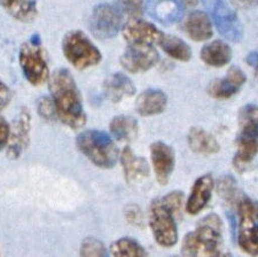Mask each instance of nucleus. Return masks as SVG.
Wrapping results in <instances>:
<instances>
[{
	"label": "nucleus",
	"mask_w": 258,
	"mask_h": 257,
	"mask_svg": "<svg viewBox=\"0 0 258 257\" xmlns=\"http://www.w3.org/2000/svg\"><path fill=\"white\" fill-rule=\"evenodd\" d=\"M49 91L60 121L73 130L85 125L86 114L80 89L68 69L59 68L49 76Z\"/></svg>",
	"instance_id": "1"
},
{
	"label": "nucleus",
	"mask_w": 258,
	"mask_h": 257,
	"mask_svg": "<svg viewBox=\"0 0 258 257\" xmlns=\"http://www.w3.org/2000/svg\"><path fill=\"white\" fill-rule=\"evenodd\" d=\"M222 242V218L217 214H210L182 239L181 257H216Z\"/></svg>",
	"instance_id": "2"
},
{
	"label": "nucleus",
	"mask_w": 258,
	"mask_h": 257,
	"mask_svg": "<svg viewBox=\"0 0 258 257\" xmlns=\"http://www.w3.org/2000/svg\"><path fill=\"white\" fill-rule=\"evenodd\" d=\"M258 155V106L245 105L239 111V135L233 165L242 171Z\"/></svg>",
	"instance_id": "3"
},
{
	"label": "nucleus",
	"mask_w": 258,
	"mask_h": 257,
	"mask_svg": "<svg viewBox=\"0 0 258 257\" xmlns=\"http://www.w3.org/2000/svg\"><path fill=\"white\" fill-rule=\"evenodd\" d=\"M76 146L78 151L98 168H113L119 159L118 148L113 138L103 131H83L77 136Z\"/></svg>",
	"instance_id": "4"
},
{
	"label": "nucleus",
	"mask_w": 258,
	"mask_h": 257,
	"mask_svg": "<svg viewBox=\"0 0 258 257\" xmlns=\"http://www.w3.org/2000/svg\"><path fill=\"white\" fill-rule=\"evenodd\" d=\"M177 217L178 215L163 197L155 199L149 206L148 225L154 240L161 247L171 248L177 243L179 238Z\"/></svg>",
	"instance_id": "5"
},
{
	"label": "nucleus",
	"mask_w": 258,
	"mask_h": 257,
	"mask_svg": "<svg viewBox=\"0 0 258 257\" xmlns=\"http://www.w3.org/2000/svg\"><path fill=\"white\" fill-rule=\"evenodd\" d=\"M238 230L236 241L240 249L251 257H258V201L249 197L236 202Z\"/></svg>",
	"instance_id": "6"
},
{
	"label": "nucleus",
	"mask_w": 258,
	"mask_h": 257,
	"mask_svg": "<svg viewBox=\"0 0 258 257\" xmlns=\"http://www.w3.org/2000/svg\"><path fill=\"white\" fill-rule=\"evenodd\" d=\"M62 52L69 63L78 70L94 67L102 60L99 48L81 30L67 32L62 38Z\"/></svg>",
	"instance_id": "7"
},
{
	"label": "nucleus",
	"mask_w": 258,
	"mask_h": 257,
	"mask_svg": "<svg viewBox=\"0 0 258 257\" xmlns=\"http://www.w3.org/2000/svg\"><path fill=\"white\" fill-rule=\"evenodd\" d=\"M20 67L24 77L35 86L43 85L49 80V68L47 56L38 41H27L19 52Z\"/></svg>",
	"instance_id": "8"
},
{
	"label": "nucleus",
	"mask_w": 258,
	"mask_h": 257,
	"mask_svg": "<svg viewBox=\"0 0 258 257\" xmlns=\"http://www.w3.org/2000/svg\"><path fill=\"white\" fill-rule=\"evenodd\" d=\"M211 15L216 28L224 38L239 43L243 37V28L238 15L225 0H202Z\"/></svg>",
	"instance_id": "9"
},
{
	"label": "nucleus",
	"mask_w": 258,
	"mask_h": 257,
	"mask_svg": "<svg viewBox=\"0 0 258 257\" xmlns=\"http://www.w3.org/2000/svg\"><path fill=\"white\" fill-rule=\"evenodd\" d=\"M123 14L117 6L100 4L90 19V30L97 39L107 40L115 37L122 28Z\"/></svg>",
	"instance_id": "10"
},
{
	"label": "nucleus",
	"mask_w": 258,
	"mask_h": 257,
	"mask_svg": "<svg viewBox=\"0 0 258 257\" xmlns=\"http://www.w3.org/2000/svg\"><path fill=\"white\" fill-rule=\"evenodd\" d=\"M31 114L29 109L21 108L10 125V137L7 143V156L16 160L23 154L30 143Z\"/></svg>",
	"instance_id": "11"
},
{
	"label": "nucleus",
	"mask_w": 258,
	"mask_h": 257,
	"mask_svg": "<svg viewBox=\"0 0 258 257\" xmlns=\"http://www.w3.org/2000/svg\"><path fill=\"white\" fill-rule=\"evenodd\" d=\"M122 32L128 45L139 46H154L155 44H160L164 36L153 23L139 18L127 21L122 28Z\"/></svg>",
	"instance_id": "12"
},
{
	"label": "nucleus",
	"mask_w": 258,
	"mask_h": 257,
	"mask_svg": "<svg viewBox=\"0 0 258 257\" xmlns=\"http://www.w3.org/2000/svg\"><path fill=\"white\" fill-rule=\"evenodd\" d=\"M160 55L154 46L128 45L120 56V65L127 72L138 74L147 72L159 62Z\"/></svg>",
	"instance_id": "13"
},
{
	"label": "nucleus",
	"mask_w": 258,
	"mask_h": 257,
	"mask_svg": "<svg viewBox=\"0 0 258 257\" xmlns=\"http://www.w3.org/2000/svg\"><path fill=\"white\" fill-rule=\"evenodd\" d=\"M151 160L156 180L161 185H166L172 176L176 165V155L173 148L163 142L153 143L151 145Z\"/></svg>",
	"instance_id": "14"
},
{
	"label": "nucleus",
	"mask_w": 258,
	"mask_h": 257,
	"mask_svg": "<svg viewBox=\"0 0 258 257\" xmlns=\"http://www.w3.org/2000/svg\"><path fill=\"white\" fill-rule=\"evenodd\" d=\"M245 81H247V77L242 69L236 66H232L225 77L222 80H215L211 83L208 88V93L211 98L225 100L238 93Z\"/></svg>",
	"instance_id": "15"
},
{
	"label": "nucleus",
	"mask_w": 258,
	"mask_h": 257,
	"mask_svg": "<svg viewBox=\"0 0 258 257\" xmlns=\"http://www.w3.org/2000/svg\"><path fill=\"white\" fill-rule=\"evenodd\" d=\"M215 187L214 178L210 173L199 177L190 189L189 197L187 199L185 210L188 215H199L205 210L212 197V190Z\"/></svg>",
	"instance_id": "16"
},
{
	"label": "nucleus",
	"mask_w": 258,
	"mask_h": 257,
	"mask_svg": "<svg viewBox=\"0 0 258 257\" xmlns=\"http://www.w3.org/2000/svg\"><path fill=\"white\" fill-rule=\"evenodd\" d=\"M124 176L127 183H138L149 175V165L143 156L137 155L130 147H125L120 153Z\"/></svg>",
	"instance_id": "17"
},
{
	"label": "nucleus",
	"mask_w": 258,
	"mask_h": 257,
	"mask_svg": "<svg viewBox=\"0 0 258 257\" xmlns=\"http://www.w3.org/2000/svg\"><path fill=\"white\" fill-rule=\"evenodd\" d=\"M168 105V97L162 90L148 89L139 94L136 110L141 116H154L163 113Z\"/></svg>",
	"instance_id": "18"
},
{
	"label": "nucleus",
	"mask_w": 258,
	"mask_h": 257,
	"mask_svg": "<svg viewBox=\"0 0 258 257\" xmlns=\"http://www.w3.org/2000/svg\"><path fill=\"white\" fill-rule=\"evenodd\" d=\"M184 30L194 41H206L212 37V24L205 12L195 11L186 16Z\"/></svg>",
	"instance_id": "19"
},
{
	"label": "nucleus",
	"mask_w": 258,
	"mask_h": 257,
	"mask_svg": "<svg viewBox=\"0 0 258 257\" xmlns=\"http://www.w3.org/2000/svg\"><path fill=\"white\" fill-rule=\"evenodd\" d=\"M106 97L113 102H119L123 99L136 94V86L126 75L116 73L110 75L103 84Z\"/></svg>",
	"instance_id": "20"
},
{
	"label": "nucleus",
	"mask_w": 258,
	"mask_h": 257,
	"mask_svg": "<svg viewBox=\"0 0 258 257\" xmlns=\"http://www.w3.org/2000/svg\"><path fill=\"white\" fill-rule=\"evenodd\" d=\"M147 10L151 16L163 24L177 22L182 16V6L178 0H153Z\"/></svg>",
	"instance_id": "21"
},
{
	"label": "nucleus",
	"mask_w": 258,
	"mask_h": 257,
	"mask_svg": "<svg viewBox=\"0 0 258 257\" xmlns=\"http://www.w3.org/2000/svg\"><path fill=\"white\" fill-rule=\"evenodd\" d=\"M187 142L189 148L200 155L217 154L220 149L217 139L201 127L190 128L187 136Z\"/></svg>",
	"instance_id": "22"
},
{
	"label": "nucleus",
	"mask_w": 258,
	"mask_h": 257,
	"mask_svg": "<svg viewBox=\"0 0 258 257\" xmlns=\"http://www.w3.org/2000/svg\"><path fill=\"white\" fill-rule=\"evenodd\" d=\"M200 56L208 66L224 67L232 60V49L225 41L214 40L202 47Z\"/></svg>",
	"instance_id": "23"
},
{
	"label": "nucleus",
	"mask_w": 258,
	"mask_h": 257,
	"mask_svg": "<svg viewBox=\"0 0 258 257\" xmlns=\"http://www.w3.org/2000/svg\"><path fill=\"white\" fill-rule=\"evenodd\" d=\"M0 7L8 15L23 23H30L38 15L37 0H0Z\"/></svg>",
	"instance_id": "24"
},
{
	"label": "nucleus",
	"mask_w": 258,
	"mask_h": 257,
	"mask_svg": "<svg viewBox=\"0 0 258 257\" xmlns=\"http://www.w3.org/2000/svg\"><path fill=\"white\" fill-rule=\"evenodd\" d=\"M111 136L122 143H131L138 137L139 125L135 117L127 115H118L109 123Z\"/></svg>",
	"instance_id": "25"
},
{
	"label": "nucleus",
	"mask_w": 258,
	"mask_h": 257,
	"mask_svg": "<svg viewBox=\"0 0 258 257\" xmlns=\"http://www.w3.org/2000/svg\"><path fill=\"white\" fill-rule=\"evenodd\" d=\"M111 257H148L147 251L135 238L123 237L111 243Z\"/></svg>",
	"instance_id": "26"
},
{
	"label": "nucleus",
	"mask_w": 258,
	"mask_h": 257,
	"mask_svg": "<svg viewBox=\"0 0 258 257\" xmlns=\"http://www.w3.org/2000/svg\"><path fill=\"white\" fill-rule=\"evenodd\" d=\"M160 45L166 54L174 60L187 62L192 57V49L184 40L177 36L164 35L160 41Z\"/></svg>",
	"instance_id": "27"
},
{
	"label": "nucleus",
	"mask_w": 258,
	"mask_h": 257,
	"mask_svg": "<svg viewBox=\"0 0 258 257\" xmlns=\"http://www.w3.org/2000/svg\"><path fill=\"white\" fill-rule=\"evenodd\" d=\"M81 257H109L107 248L99 239L89 237L83 240L80 248Z\"/></svg>",
	"instance_id": "28"
},
{
	"label": "nucleus",
	"mask_w": 258,
	"mask_h": 257,
	"mask_svg": "<svg viewBox=\"0 0 258 257\" xmlns=\"http://www.w3.org/2000/svg\"><path fill=\"white\" fill-rule=\"evenodd\" d=\"M218 193L224 200L227 202H233L236 200L238 197V190H236V185L234 178L231 176H225L219 180L218 183Z\"/></svg>",
	"instance_id": "29"
},
{
	"label": "nucleus",
	"mask_w": 258,
	"mask_h": 257,
	"mask_svg": "<svg viewBox=\"0 0 258 257\" xmlns=\"http://www.w3.org/2000/svg\"><path fill=\"white\" fill-rule=\"evenodd\" d=\"M37 111L41 118L47 122H53L57 118L56 109L51 97H41L37 101Z\"/></svg>",
	"instance_id": "30"
},
{
	"label": "nucleus",
	"mask_w": 258,
	"mask_h": 257,
	"mask_svg": "<svg viewBox=\"0 0 258 257\" xmlns=\"http://www.w3.org/2000/svg\"><path fill=\"white\" fill-rule=\"evenodd\" d=\"M119 11L131 16V19H138L143 13L144 0H118Z\"/></svg>",
	"instance_id": "31"
},
{
	"label": "nucleus",
	"mask_w": 258,
	"mask_h": 257,
	"mask_svg": "<svg viewBox=\"0 0 258 257\" xmlns=\"http://www.w3.org/2000/svg\"><path fill=\"white\" fill-rule=\"evenodd\" d=\"M125 218L128 223L135 224V225H139V224L143 222V216H141V211L137 206H127L125 211Z\"/></svg>",
	"instance_id": "32"
},
{
	"label": "nucleus",
	"mask_w": 258,
	"mask_h": 257,
	"mask_svg": "<svg viewBox=\"0 0 258 257\" xmlns=\"http://www.w3.org/2000/svg\"><path fill=\"white\" fill-rule=\"evenodd\" d=\"M10 137V124L3 116H0V151L6 148Z\"/></svg>",
	"instance_id": "33"
},
{
	"label": "nucleus",
	"mask_w": 258,
	"mask_h": 257,
	"mask_svg": "<svg viewBox=\"0 0 258 257\" xmlns=\"http://www.w3.org/2000/svg\"><path fill=\"white\" fill-rule=\"evenodd\" d=\"M11 90L5 83L0 81V110H3L11 101Z\"/></svg>",
	"instance_id": "34"
},
{
	"label": "nucleus",
	"mask_w": 258,
	"mask_h": 257,
	"mask_svg": "<svg viewBox=\"0 0 258 257\" xmlns=\"http://www.w3.org/2000/svg\"><path fill=\"white\" fill-rule=\"evenodd\" d=\"M245 60H247V63L250 66V67H252L253 70H255V73L258 77V52L257 51L251 52Z\"/></svg>",
	"instance_id": "35"
},
{
	"label": "nucleus",
	"mask_w": 258,
	"mask_h": 257,
	"mask_svg": "<svg viewBox=\"0 0 258 257\" xmlns=\"http://www.w3.org/2000/svg\"><path fill=\"white\" fill-rule=\"evenodd\" d=\"M232 2L240 7H251L258 5V0H232Z\"/></svg>",
	"instance_id": "36"
},
{
	"label": "nucleus",
	"mask_w": 258,
	"mask_h": 257,
	"mask_svg": "<svg viewBox=\"0 0 258 257\" xmlns=\"http://www.w3.org/2000/svg\"><path fill=\"white\" fill-rule=\"evenodd\" d=\"M181 2L184 3L186 6H189V7H192V6H197V5H198L199 0H181Z\"/></svg>",
	"instance_id": "37"
},
{
	"label": "nucleus",
	"mask_w": 258,
	"mask_h": 257,
	"mask_svg": "<svg viewBox=\"0 0 258 257\" xmlns=\"http://www.w3.org/2000/svg\"><path fill=\"white\" fill-rule=\"evenodd\" d=\"M216 257H232V255L230 254V252H222V251H220Z\"/></svg>",
	"instance_id": "38"
},
{
	"label": "nucleus",
	"mask_w": 258,
	"mask_h": 257,
	"mask_svg": "<svg viewBox=\"0 0 258 257\" xmlns=\"http://www.w3.org/2000/svg\"><path fill=\"white\" fill-rule=\"evenodd\" d=\"M170 257H179V256H170Z\"/></svg>",
	"instance_id": "39"
}]
</instances>
